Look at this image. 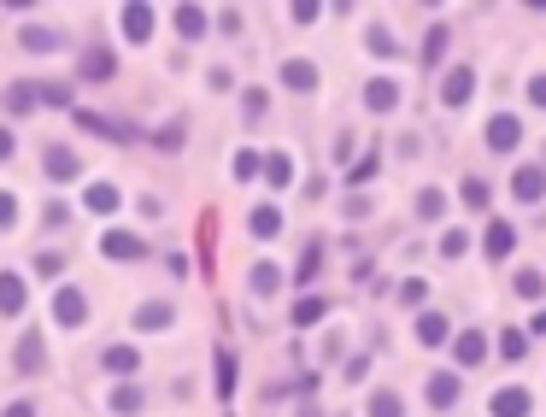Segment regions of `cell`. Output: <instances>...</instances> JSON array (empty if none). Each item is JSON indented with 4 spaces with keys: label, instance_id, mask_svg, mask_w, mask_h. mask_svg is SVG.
<instances>
[{
    "label": "cell",
    "instance_id": "cell-1",
    "mask_svg": "<svg viewBox=\"0 0 546 417\" xmlns=\"http://www.w3.org/2000/svg\"><path fill=\"white\" fill-rule=\"evenodd\" d=\"M470 95H476V71H470V65H452L447 77H441V106L459 112V106H470Z\"/></svg>",
    "mask_w": 546,
    "mask_h": 417
},
{
    "label": "cell",
    "instance_id": "cell-2",
    "mask_svg": "<svg viewBox=\"0 0 546 417\" xmlns=\"http://www.w3.org/2000/svg\"><path fill=\"white\" fill-rule=\"evenodd\" d=\"M54 318H59V329H83V323H88V294L65 282V288L54 294Z\"/></svg>",
    "mask_w": 546,
    "mask_h": 417
},
{
    "label": "cell",
    "instance_id": "cell-3",
    "mask_svg": "<svg viewBox=\"0 0 546 417\" xmlns=\"http://www.w3.org/2000/svg\"><path fill=\"white\" fill-rule=\"evenodd\" d=\"M100 253L112 264H136L147 247H141V236H129V229H106V236H100Z\"/></svg>",
    "mask_w": 546,
    "mask_h": 417
},
{
    "label": "cell",
    "instance_id": "cell-4",
    "mask_svg": "<svg viewBox=\"0 0 546 417\" xmlns=\"http://www.w3.org/2000/svg\"><path fill=\"white\" fill-rule=\"evenodd\" d=\"M77 118V129H88V136H106V141H136V124H118V118H100V112H70Z\"/></svg>",
    "mask_w": 546,
    "mask_h": 417
},
{
    "label": "cell",
    "instance_id": "cell-5",
    "mask_svg": "<svg viewBox=\"0 0 546 417\" xmlns=\"http://www.w3.org/2000/svg\"><path fill=\"white\" fill-rule=\"evenodd\" d=\"M118 24H124V42H147V36H153V6H147V0H129L124 13H118Z\"/></svg>",
    "mask_w": 546,
    "mask_h": 417
},
{
    "label": "cell",
    "instance_id": "cell-6",
    "mask_svg": "<svg viewBox=\"0 0 546 417\" xmlns=\"http://www.w3.org/2000/svg\"><path fill=\"white\" fill-rule=\"evenodd\" d=\"M511 195H517L523 206H541V200H546V171H541V165H517V177H511Z\"/></svg>",
    "mask_w": 546,
    "mask_h": 417
},
{
    "label": "cell",
    "instance_id": "cell-7",
    "mask_svg": "<svg viewBox=\"0 0 546 417\" xmlns=\"http://www.w3.org/2000/svg\"><path fill=\"white\" fill-rule=\"evenodd\" d=\"M452 359H459V371L482 364V359H488V335H482V329H459V335H452Z\"/></svg>",
    "mask_w": 546,
    "mask_h": 417
},
{
    "label": "cell",
    "instance_id": "cell-8",
    "mask_svg": "<svg viewBox=\"0 0 546 417\" xmlns=\"http://www.w3.org/2000/svg\"><path fill=\"white\" fill-rule=\"evenodd\" d=\"M511 247H517V229H511L505 218H493L488 229H482V253H488V259L500 264V259H511Z\"/></svg>",
    "mask_w": 546,
    "mask_h": 417
},
{
    "label": "cell",
    "instance_id": "cell-9",
    "mask_svg": "<svg viewBox=\"0 0 546 417\" xmlns=\"http://www.w3.org/2000/svg\"><path fill=\"white\" fill-rule=\"evenodd\" d=\"M534 412V394L529 388H500L488 400V417H529Z\"/></svg>",
    "mask_w": 546,
    "mask_h": 417
},
{
    "label": "cell",
    "instance_id": "cell-10",
    "mask_svg": "<svg viewBox=\"0 0 546 417\" xmlns=\"http://www.w3.org/2000/svg\"><path fill=\"white\" fill-rule=\"evenodd\" d=\"M400 83H393V77H370V83H364V106L370 112H400Z\"/></svg>",
    "mask_w": 546,
    "mask_h": 417
},
{
    "label": "cell",
    "instance_id": "cell-11",
    "mask_svg": "<svg viewBox=\"0 0 546 417\" xmlns=\"http://www.w3.org/2000/svg\"><path fill=\"white\" fill-rule=\"evenodd\" d=\"M177 323V306L170 300H147V306H136V329L141 335H159V329H170Z\"/></svg>",
    "mask_w": 546,
    "mask_h": 417
},
{
    "label": "cell",
    "instance_id": "cell-12",
    "mask_svg": "<svg viewBox=\"0 0 546 417\" xmlns=\"http://www.w3.org/2000/svg\"><path fill=\"white\" fill-rule=\"evenodd\" d=\"M517 141H523V124L511 118V112H500V118L488 124V147L493 154H517Z\"/></svg>",
    "mask_w": 546,
    "mask_h": 417
},
{
    "label": "cell",
    "instance_id": "cell-13",
    "mask_svg": "<svg viewBox=\"0 0 546 417\" xmlns=\"http://www.w3.org/2000/svg\"><path fill=\"white\" fill-rule=\"evenodd\" d=\"M18 42H24V54H59L65 36H59L54 24H24V29H18Z\"/></svg>",
    "mask_w": 546,
    "mask_h": 417
},
{
    "label": "cell",
    "instance_id": "cell-14",
    "mask_svg": "<svg viewBox=\"0 0 546 417\" xmlns=\"http://www.w3.org/2000/svg\"><path fill=\"white\" fill-rule=\"evenodd\" d=\"M459 394H464V382L452 371H434L429 376V405L434 412H452V405H459Z\"/></svg>",
    "mask_w": 546,
    "mask_h": 417
},
{
    "label": "cell",
    "instance_id": "cell-15",
    "mask_svg": "<svg viewBox=\"0 0 546 417\" xmlns=\"http://www.w3.org/2000/svg\"><path fill=\"white\" fill-rule=\"evenodd\" d=\"M282 88L311 95V88H318V65H311V59H282Z\"/></svg>",
    "mask_w": 546,
    "mask_h": 417
},
{
    "label": "cell",
    "instance_id": "cell-16",
    "mask_svg": "<svg viewBox=\"0 0 546 417\" xmlns=\"http://www.w3.org/2000/svg\"><path fill=\"white\" fill-rule=\"evenodd\" d=\"M112 71H118L112 47H88V54H83V65H77V77H83V83H106Z\"/></svg>",
    "mask_w": 546,
    "mask_h": 417
},
{
    "label": "cell",
    "instance_id": "cell-17",
    "mask_svg": "<svg viewBox=\"0 0 546 417\" xmlns=\"http://www.w3.org/2000/svg\"><path fill=\"white\" fill-rule=\"evenodd\" d=\"M100 364H106L112 376H136V371H141V347H124V341H112V347L100 353Z\"/></svg>",
    "mask_w": 546,
    "mask_h": 417
},
{
    "label": "cell",
    "instance_id": "cell-18",
    "mask_svg": "<svg viewBox=\"0 0 546 417\" xmlns=\"http://www.w3.org/2000/svg\"><path fill=\"white\" fill-rule=\"evenodd\" d=\"M206 29H211V13H206V6H177V36H182V42H200Z\"/></svg>",
    "mask_w": 546,
    "mask_h": 417
},
{
    "label": "cell",
    "instance_id": "cell-19",
    "mask_svg": "<svg viewBox=\"0 0 546 417\" xmlns=\"http://www.w3.org/2000/svg\"><path fill=\"white\" fill-rule=\"evenodd\" d=\"M36 106H42V83H12L6 88V112H12V118H29Z\"/></svg>",
    "mask_w": 546,
    "mask_h": 417
},
{
    "label": "cell",
    "instance_id": "cell-20",
    "mask_svg": "<svg viewBox=\"0 0 546 417\" xmlns=\"http://www.w3.org/2000/svg\"><path fill=\"white\" fill-rule=\"evenodd\" d=\"M18 312H24V277L0 271V318H18Z\"/></svg>",
    "mask_w": 546,
    "mask_h": 417
},
{
    "label": "cell",
    "instance_id": "cell-21",
    "mask_svg": "<svg viewBox=\"0 0 546 417\" xmlns=\"http://www.w3.org/2000/svg\"><path fill=\"white\" fill-rule=\"evenodd\" d=\"M364 417H406V400L393 388H370V400H364Z\"/></svg>",
    "mask_w": 546,
    "mask_h": 417
},
{
    "label": "cell",
    "instance_id": "cell-22",
    "mask_svg": "<svg viewBox=\"0 0 546 417\" xmlns=\"http://www.w3.org/2000/svg\"><path fill=\"white\" fill-rule=\"evenodd\" d=\"M42 165H47V177H54V182H70L77 171H83L70 147H47V154H42Z\"/></svg>",
    "mask_w": 546,
    "mask_h": 417
},
{
    "label": "cell",
    "instance_id": "cell-23",
    "mask_svg": "<svg viewBox=\"0 0 546 417\" xmlns=\"http://www.w3.org/2000/svg\"><path fill=\"white\" fill-rule=\"evenodd\" d=\"M118 200H124V195H118L112 182H88L83 206H88V212H100V218H112V212H118Z\"/></svg>",
    "mask_w": 546,
    "mask_h": 417
},
{
    "label": "cell",
    "instance_id": "cell-24",
    "mask_svg": "<svg viewBox=\"0 0 546 417\" xmlns=\"http://www.w3.org/2000/svg\"><path fill=\"white\" fill-rule=\"evenodd\" d=\"M247 229H252L259 241H277V236H282V212H277V206H252Z\"/></svg>",
    "mask_w": 546,
    "mask_h": 417
},
{
    "label": "cell",
    "instance_id": "cell-25",
    "mask_svg": "<svg viewBox=\"0 0 546 417\" xmlns=\"http://www.w3.org/2000/svg\"><path fill=\"white\" fill-rule=\"evenodd\" d=\"M418 341L423 347H441V341H447V312H423L418 318Z\"/></svg>",
    "mask_w": 546,
    "mask_h": 417
},
{
    "label": "cell",
    "instance_id": "cell-26",
    "mask_svg": "<svg viewBox=\"0 0 546 417\" xmlns=\"http://www.w3.org/2000/svg\"><path fill=\"white\" fill-rule=\"evenodd\" d=\"M106 405H112L118 417H136L141 412V388H136V382H118V388L106 394Z\"/></svg>",
    "mask_w": 546,
    "mask_h": 417
},
{
    "label": "cell",
    "instance_id": "cell-27",
    "mask_svg": "<svg viewBox=\"0 0 546 417\" xmlns=\"http://www.w3.org/2000/svg\"><path fill=\"white\" fill-rule=\"evenodd\" d=\"M364 47H370L376 59H393V54H400V42H393L388 24H370V29H364Z\"/></svg>",
    "mask_w": 546,
    "mask_h": 417
},
{
    "label": "cell",
    "instance_id": "cell-28",
    "mask_svg": "<svg viewBox=\"0 0 546 417\" xmlns=\"http://www.w3.org/2000/svg\"><path fill=\"white\" fill-rule=\"evenodd\" d=\"M265 182L270 188H288V182H294V159L288 154H265Z\"/></svg>",
    "mask_w": 546,
    "mask_h": 417
},
{
    "label": "cell",
    "instance_id": "cell-29",
    "mask_svg": "<svg viewBox=\"0 0 546 417\" xmlns=\"http://www.w3.org/2000/svg\"><path fill=\"white\" fill-rule=\"evenodd\" d=\"M18 371H24V376H36V371H42V335H36V329H29L24 341H18Z\"/></svg>",
    "mask_w": 546,
    "mask_h": 417
},
{
    "label": "cell",
    "instance_id": "cell-30",
    "mask_svg": "<svg viewBox=\"0 0 546 417\" xmlns=\"http://www.w3.org/2000/svg\"><path fill=\"white\" fill-rule=\"evenodd\" d=\"M323 312H329V300H323V294H306V300H294V323H300V329L323 323Z\"/></svg>",
    "mask_w": 546,
    "mask_h": 417
},
{
    "label": "cell",
    "instance_id": "cell-31",
    "mask_svg": "<svg viewBox=\"0 0 546 417\" xmlns=\"http://www.w3.org/2000/svg\"><path fill=\"white\" fill-rule=\"evenodd\" d=\"M218 400H236V353L218 347Z\"/></svg>",
    "mask_w": 546,
    "mask_h": 417
},
{
    "label": "cell",
    "instance_id": "cell-32",
    "mask_svg": "<svg viewBox=\"0 0 546 417\" xmlns=\"http://www.w3.org/2000/svg\"><path fill=\"white\" fill-rule=\"evenodd\" d=\"M411 212H418L423 223H434V218H447V195H441V188H423V195H418V206H411Z\"/></svg>",
    "mask_w": 546,
    "mask_h": 417
},
{
    "label": "cell",
    "instance_id": "cell-33",
    "mask_svg": "<svg viewBox=\"0 0 546 417\" xmlns=\"http://www.w3.org/2000/svg\"><path fill=\"white\" fill-rule=\"evenodd\" d=\"M447 59V24H429V36H423V65H441Z\"/></svg>",
    "mask_w": 546,
    "mask_h": 417
},
{
    "label": "cell",
    "instance_id": "cell-34",
    "mask_svg": "<svg viewBox=\"0 0 546 417\" xmlns=\"http://www.w3.org/2000/svg\"><path fill=\"white\" fill-rule=\"evenodd\" d=\"M500 359H511V364L529 359V329H505L500 335Z\"/></svg>",
    "mask_w": 546,
    "mask_h": 417
},
{
    "label": "cell",
    "instance_id": "cell-35",
    "mask_svg": "<svg viewBox=\"0 0 546 417\" xmlns=\"http://www.w3.org/2000/svg\"><path fill=\"white\" fill-rule=\"evenodd\" d=\"M459 195H464V206H470V212H488L493 206V195H488V182H482V177H464Z\"/></svg>",
    "mask_w": 546,
    "mask_h": 417
},
{
    "label": "cell",
    "instance_id": "cell-36",
    "mask_svg": "<svg viewBox=\"0 0 546 417\" xmlns=\"http://www.w3.org/2000/svg\"><path fill=\"white\" fill-rule=\"evenodd\" d=\"M252 294H277L282 288V271H277V264H252Z\"/></svg>",
    "mask_w": 546,
    "mask_h": 417
},
{
    "label": "cell",
    "instance_id": "cell-37",
    "mask_svg": "<svg viewBox=\"0 0 546 417\" xmlns=\"http://www.w3.org/2000/svg\"><path fill=\"white\" fill-rule=\"evenodd\" d=\"M265 112H270L265 88H241V118H265Z\"/></svg>",
    "mask_w": 546,
    "mask_h": 417
},
{
    "label": "cell",
    "instance_id": "cell-38",
    "mask_svg": "<svg viewBox=\"0 0 546 417\" xmlns=\"http://www.w3.org/2000/svg\"><path fill=\"white\" fill-rule=\"evenodd\" d=\"M318 271H323V247H318V241H311V247L300 253V271H294V277H300V288H306V282L318 277Z\"/></svg>",
    "mask_w": 546,
    "mask_h": 417
},
{
    "label": "cell",
    "instance_id": "cell-39",
    "mask_svg": "<svg viewBox=\"0 0 546 417\" xmlns=\"http://www.w3.org/2000/svg\"><path fill=\"white\" fill-rule=\"evenodd\" d=\"M259 171H265V154H252V147H241V154H236V182L259 177Z\"/></svg>",
    "mask_w": 546,
    "mask_h": 417
},
{
    "label": "cell",
    "instance_id": "cell-40",
    "mask_svg": "<svg viewBox=\"0 0 546 417\" xmlns=\"http://www.w3.org/2000/svg\"><path fill=\"white\" fill-rule=\"evenodd\" d=\"M517 294L523 300H546V277L541 271H517Z\"/></svg>",
    "mask_w": 546,
    "mask_h": 417
},
{
    "label": "cell",
    "instance_id": "cell-41",
    "mask_svg": "<svg viewBox=\"0 0 546 417\" xmlns=\"http://www.w3.org/2000/svg\"><path fill=\"white\" fill-rule=\"evenodd\" d=\"M423 300H429V282H423V277L400 282V306H423Z\"/></svg>",
    "mask_w": 546,
    "mask_h": 417
},
{
    "label": "cell",
    "instance_id": "cell-42",
    "mask_svg": "<svg viewBox=\"0 0 546 417\" xmlns=\"http://www.w3.org/2000/svg\"><path fill=\"white\" fill-rule=\"evenodd\" d=\"M459 253H470V236H464V229H447V236H441V259H459Z\"/></svg>",
    "mask_w": 546,
    "mask_h": 417
},
{
    "label": "cell",
    "instance_id": "cell-43",
    "mask_svg": "<svg viewBox=\"0 0 546 417\" xmlns=\"http://www.w3.org/2000/svg\"><path fill=\"white\" fill-rule=\"evenodd\" d=\"M65 271V253H36V277H59Z\"/></svg>",
    "mask_w": 546,
    "mask_h": 417
},
{
    "label": "cell",
    "instance_id": "cell-44",
    "mask_svg": "<svg viewBox=\"0 0 546 417\" xmlns=\"http://www.w3.org/2000/svg\"><path fill=\"white\" fill-rule=\"evenodd\" d=\"M42 106H70V83H42Z\"/></svg>",
    "mask_w": 546,
    "mask_h": 417
},
{
    "label": "cell",
    "instance_id": "cell-45",
    "mask_svg": "<svg viewBox=\"0 0 546 417\" xmlns=\"http://www.w3.org/2000/svg\"><path fill=\"white\" fill-rule=\"evenodd\" d=\"M12 223H18V195L0 188V229H12Z\"/></svg>",
    "mask_w": 546,
    "mask_h": 417
},
{
    "label": "cell",
    "instance_id": "cell-46",
    "mask_svg": "<svg viewBox=\"0 0 546 417\" xmlns=\"http://www.w3.org/2000/svg\"><path fill=\"white\" fill-rule=\"evenodd\" d=\"M288 13H294V24H311V18H318V0H294Z\"/></svg>",
    "mask_w": 546,
    "mask_h": 417
},
{
    "label": "cell",
    "instance_id": "cell-47",
    "mask_svg": "<svg viewBox=\"0 0 546 417\" xmlns=\"http://www.w3.org/2000/svg\"><path fill=\"white\" fill-rule=\"evenodd\" d=\"M370 177H376V159H359V165L347 171V182H370Z\"/></svg>",
    "mask_w": 546,
    "mask_h": 417
},
{
    "label": "cell",
    "instance_id": "cell-48",
    "mask_svg": "<svg viewBox=\"0 0 546 417\" xmlns=\"http://www.w3.org/2000/svg\"><path fill=\"white\" fill-rule=\"evenodd\" d=\"M529 100L546 112V71H541V77H529Z\"/></svg>",
    "mask_w": 546,
    "mask_h": 417
},
{
    "label": "cell",
    "instance_id": "cell-49",
    "mask_svg": "<svg viewBox=\"0 0 546 417\" xmlns=\"http://www.w3.org/2000/svg\"><path fill=\"white\" fill-rule=\"evenodd\" d=\"M12 154H18V141H12V129L0 124V165H6V159H12Z\"/></svg>",
    "mask_w": 546,
    "mask_h": 417
},
{
    "label": "cell",
    "instance_id": "cell-50",
    "mask_svg": "<svg viewBox=\"0 0 546 417\" xmlns=\"http://www.w3.org/2000/svg\"><path fill=\"white\" fill-rule=\"evenodd\" d=\"M364 371H370V359H364V353H359V359H347V382H364Z\"/></svg>",
    "mask_w": 546,
    "mask_h": 417
},
{
    "label": "cell",
    "instance_id": "cell-51",
    "mask_svg": "<svg viewBox=\"0 0 546 417\" xmlns=\"http://www.w3.org/2000/svg\"><path fill=\"white\" fill-rule=\"evenodd\" d=\"M0 417H36V405H29V400H12V405H6Z\"/></svg>",
    "mask_w": 546,
    "mask_h": 417
},
{
    "label": "cell",
    "instance_id": "cell-52",
    "mask_svg": "<svg viewBox=\"0 0 546 417\" xmlns=\"http://www.w3.org/2000/svg\"><path fill=\"white\" fill-rule=\"evenodd\" d=\"M529 335H546V312H534V323H529Z\"/></svg>",
    "mask_w": 546,
    "mask_h": 417
}]
</instances>
